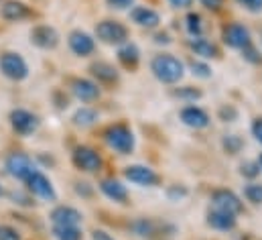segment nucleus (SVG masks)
Segmentation results:
<instances>
[{
	"label": "nucleus",
	"instance_id": "nucleus-1",
	"mask_svg": "<svg viewBox=\"0 0 262 240\" xmlns=\"http://www.w3.org/2000/svg\"><path fill=\"white\" fill-rule=\"evenodd\" d=\"M150 71L163 84H177L183 77V73H185L183 63L177 59V57L169 55V53L157 55L155 59L150 61Z\"/></svg>",
	"mask_w": 262,
	"mask_h": 240
},
{
	"label": "nucleus",
	"instance_id": "nucleus-2",
	"mask_svg": "<svg viewBox=\"0 0 262 240\" xmlns=\"http://www.w3.org/2000/svg\"><path fill=\"white\" fill-rule=\"evenodd\" d=\"M104 141H106V145L112 151H116L120 155H128L134 149V134H132V130L126 124H112V126H108L104 130Z\"/></svg>",
	"mask_w": 262,
	"mask_h": 240
},
{
	"label": "nucleus",
	"instance_id": "nucleus-3",
	"mask_svg": "<svg viewBox=\"0 0 262 240\" xmlns=\"http://www.w3.org/2000/svg\"><path fill=\"white\" fill-rule=\"evenodd\" d=\"M0 71L2 75H6L12 82H23L29 77V65L23 59V55L6 51L0 55Z\"/></svg>",
	"mask_w": 262,
	"mask_h": 240
},
{
	"label": "nucleus",
	"instance_id": "nucleus-4",
	"mask_svg": "<svg viewBox=\"0 0 262 240\" xmlns=\"http://www.w3.org/2000/svg\"><path fill=\"white\" fill-rule=\"evenodd\" d=\"M96 37L108 45H122L128 39V31L118 21H102L96 25Z\"/></svg>",
	"mask_w": 262,
	"mask_h": 240
},
{
	"label": "nucleus",
	"instance_id": "nucleus-5",
	"mask_svg": "<svg viewBox=\"0 0 262 240\" xmlns=\"http://www.w3.org/2000/svg\"><path fill=\"white\" fill-rule=\"evenodd\" d=\"M6 171L8 175H12L14 179H20V181H27L35 171H39L33 163V159L25 153H12L6 157Z\"/></svg>",
	"mask_w": 262,
	"mask_h": 240
},
{
	"label": "nucleus",
	"instance_id": "nucleus-6",
	"mask_svg": "<svg viewBox=\"0 0 262 240\" xmlns=\"http://www.w3.org/2000/svg\"><path fill=\"white\" fill-rule=\"evenodd\" d=\"M71 161L77 169H81L85 173H96L102 169V157L92 147H77L71 155Z\"/></svg>",
	"mask_w": 262,
	"mask_h": 240
},
{
	"label": "nucleus",
	"instance_id": "nucleus-7",
	"mask_svg": "<svg viewBox=\"0 0 262 240\" xmlns=\"http://www.w3.org/2000/svg\"><path fill=\"white\" fill-rule=\"evenodd\" d=\"M8 118H10L12 130L16 134H20V136H29V134H33L39 128V118L33 112L23 110V108H14Z\"/></svg>",
	"mask_w": 262,
	"mask_h": 240
},
{
	"label": "nucleus",
	"instance_id": "nucleus-8",
	"mask_svg": "<svg viewBox=\"0 0 262 240\" xmlns=\"http://www.w3.org/2000/svg\"><path fill=\"white\" fill-rule=\"evenodd\" d=\"M25 183H27V187H29V191L33 195H37V197H41L45 202H55L57 199V193H55L53 183L49 181L47 175H43L41 171H35Z\"/></svg>",
	"mask_w": 262,
	"mask_h": 240
},
{
	"label": "nucleus",
	"instance_id": "nucleus-9",
	"mask_svg": "<svg viewBox=\"0 0 262 240\" xmlns=\"http://www.w3.org/2000/svg\"><path fill=\"white\" fill-rule=\"evenodd\" d=\"M211 204H213L215 210H224V212H230V214H236V216L244 208L240 197L230 189H215L211 193Z\"/></svg>",
	"mask_w": 262,
	"mask_h": 240
},
{
	"label": "nucleus",
	"instance_id": "nucleus-10",
	"mask_svg": "<svg viewBox=\"0 0 262 240\" xmlns=\"http://www.w3.org/2000/svg\"><path fill=\"white\" fill-rule=\"evenodd\" d=\"M224 43L232 49H244V47L252 45L250 43V31L240 23H232L224 29Z\"/></svg>",
	"mask_w": 262,
	"mask_h": 240
},
{
	"label": "nucleus",
	"instance_id": "nucleus-11",
	"mask_svg": "<svg viewBox=\"0 0 262 240\" xmlns=\"http://www.w3.org/2000/svg\"><path fill=\"white\" fill-rule=\"evenodd\" d=\"M69 49L77 55V57H88L94 53L96 49V41L92 39V35H88L85 31H71L67 37Z\"/></svg>",
	"mask_w": 262,
	"mask_h": 240
},
{
	"label": "nucleus",
	"instance_id": "nucleus-12",
	"mask_svg": "<svg viewBox=\"0 0 262 240\" xmlns=\"http://www.w3.org/2000/svg\"><path fill=\"white\" fill-rule=\"evenodd\" d=\"M124 177L140 187H152L159 183V175L146 165H130L124 169Z\"/></svg>",
	"mask_w": 262,
	"mask_h": 240
},
{
	"label": "nucleus",
	"instance_id": "nucleus-13",
	"mask_svg": "<svg viewBox=\"0 0 262 240\" xmlns=\"http://www.w3.org/2000/svg\"><path fill=\"white\" fill-rule=\"evenodd\" d=\"M31 43L41 49H55L59 43V33L49 25H37L31 31Z\"/></svg>",
	"mask_w": 262,
	"mask_h": 240
},
{
	"label": "nucleus",
	"instance_id": "nucleus-14",
	"mask_svg": "<svg viewBox=\"0 0 262 240\" xmlns=\"http://www.w3.org/2000/svg\"><path fill=\"white\" fill-rule=\"evenodd\" d=\"M71 92L79 102H94L100 98V88L92 79L85 77H75L71 79Z\"/></svg>",
	"mask_w": 262,
	"mask_h": 240
},
{
	"label": "nucleus",
	"instance_id": "nucleus-15",
	"mask_svg": "<svg viewBox=\"0 0 262 240\" xmlns=\"http://www.w3.org/2000/svg\"><path fill=\"white\" fill-rule=\"evenodd\" d=\"M0 16H2L4 21L18 23V21L31 18V16H33V10H31L25 2H18V0H6V2L0 6Z\"/></svg>",
	"mask_w": 262,
	"mask_h": 240
},
{
	"label": "nucleus",
	"instance_id": "nucleus-16",
	"mask_svg": "<svg viewBox=\"0 0 262 240\" xmlns=\"http://www.w3.org/2000/svg\"><path fill=\"white\" fill-rule=\"evenodd\" d=\"M83 220L81 212L71 208V206H57L51 212V222L53 226H79Z\"/></svg>",
	"mask_w": 262,
	"mask_h": 240
},
{
	"label": "nucleus",
	"instance_id": "nucleus-17",
	"mask_svg": "<svg viewBox=\"0 0 262 240\" xmlns=\"http://www.w3.org/2000/svg\"><path fill=\"white\" fill-rule=\"evenodd\" d=\"M130 16L138 27H144V29H155V27H159V23H161L159 12H155L152 8H146V6H136V8H132Z\"/></svg>",
	"mask_w": 262,
	"mask_h": 240
},
{
	"label": "nucleus",
	"instance_id": "nucleus-18",
	"mask_svg": "<svg viewBox=\"0 0 262 240\" xmlns=\"http://www.w3.org/2000/svg\"><path fill=\"white\" fill-rule=\"evenodd\" d=\"M207 224L215 230H232L236 226V214H230V212H224V210H211L207 214Z\"/></svg>",
	"mask_w": 262,
	"mask_h": 240
},
{
	"label": "nucleus",
	"instance_id": "nucleus-19",
	"mask_svg": "<svg viewBox=\"0 0 262 240\" xmlns=\"http://www.w3.org/2000/svg\"><path fill=\"white\" fill-rule=\"evenodd\" d=\"M181 120H183V124H187V126H191V128H205L207 124H209V116H207V112L205 110H201V108H197V106H185L183 110H181Z\"/></svg>",
	"mask_w": 262,
	"mask_h": 240
},
{
	"label": "nucleus",
	"instance_id": "nucleus-20",
	"mask_svg": "<svg viewBox=\"0 0 262 240\" xmlns=\"http://www.w3.org/2000/svg\"><path fill=\"white\" fill-rule=\"evenodd\" d=\"M100 189L106 197H110L112 202H118V204H124L128 199V191H126V185H122L118 179H104L100 181Z\"/></svg>",
	"mask_w": 262,
	"mask_h": 240
},
{
	"label": "nucleus",
	"instance_id": "nucleus-21",
	"mask_svg": "<svg viewBox=\"0 0 262 240\" xmlns=\"http://www.w3.org/2000/svg\"><path fill=\"white\" fill-rule=\"evenodd\" d=\"M90 71H92V75L98 77V82H102V84H114V82H118V71L114 69V65H110V63H106V61L92 63Z\"/></svg>",
	"mask_w": 262,
	"mask_h": 240
},
{
	"label": "nucleus",
	"instance_id": "nucleus-22",
	"mask_svg": "<svg viewBox=\"0 0 262 240\" xmlns=\"http://www.w3.org/2000/svg\"><path fill=\"white\" fill-rule=\"evenodd\" d=\"M138 59H140V51L134 43H122V47L118 49V61L128 67V69H134L138 65Z\"/></svg>",
	"mask_w": 262,
	"mask_h": 240
},
{
	"label": "nucleus",
	"instance_id": "nucleus-23",
	"mask_svg": "<svg viewBox=\"0 0 262 240\" xmlns=\"http://www.w3.org/2000/svg\"><path fill=\"white\" fill-rule=\"evenodd\" d=\"M191 49L195 51V55H201V57H205V59L217 57V47H215L213 43H209L207 39H203V37H193Z\"/></svg>",
	"mask_w": 262,
	"mask_h": 240
},
{
	"label": "nucleus",
	"instance_id": "nucleus-24",
	"mask_svg": "<svg viewBox=\"0 0 262 240\" xmlns=\"http://www.w3.org/2000/svg\"><path fill=\"white\" fill-rule=\"evenodd\" d=\"M96 120H98V112H96L94 108H88V106L79 108V110L73 114V124H75V126H81V128H88V126L96 124Z\"/></svg>",
	"mask_w": 262,
	"mask_h": 240
},
{
	"label": "nucleus",
	"instance_id": "nucleus-25",
	"mask_svg": "<svg viewBox=\"0 0 262 240\" xmlns=\"http://www.w3.org/2000/svg\"><path fill=\"white\" fill-rule=\"evenodd\" d=\"M53 236L57 240H81L79 226H53Z\"/></svg>",
	"mask_w": 262,
	"mask_h": 240
},
{
	"label": "nucleus",
	"instance_id": "nucleus-26",
	"mask_svg": "<svg viewBox=\"0 0 262 240\" xmlns=\"http://www.w3.org/2000/svg\"><path fill=\"white\" fill-rule=\"evenodd\" d=\"M187 31L191 37H201V31H203V25H201V16L197 12H189L187 14Z\"/></svg>",
	"mask_w": 262,
	"mask_h": 240
},
{
	"label": "nucleus",
	"instance_id": "nucleus-27",
	"mask_svg": "<svg viewBox=\"0 0 262 240\" xmlns=\"http://www.w3.org/2000/svg\"><path fill=\"white\" fill-rule=\"evenodd\" d=\"M244 195L252 204H262V183H248L244 187Z\"/></svg>",
	"mask_w": 262,
	"mask_h": 240
},
{
	"label": "nucleus",
	"instance_id": "nucleus-28",
	"mask_svg": "<svg viewBox=\"0 0 262 240\" xmlns=\"http://www.w3.org/2000/svg\"><path fill=\"white\" fill-rule=\"evenodd\" d=\"M132 230L138 234V236H150L152 230H155V224L150 220H136L132 224Z\"/></svg>",
	"mask_w": 262,
	"mask_h": 240
},
{
	"label": "nucleus",
	"instance_id": "nucleus-29",
	"mask_svg": "<svg viewBox=\"0 0 262 240\" xmlns=\"http://www.w3.org/2000/svg\"><path fill=\"white\" fill-rule=\"evenodd\" d=\"M191 71H193V75L203 77V79L211 77V69H209V65H207V63H201V61H191Z\"/></svg>",
	"mask_w": 262,
	"mask_h": 240
},
{
	"label": "nucleus",
	"instance_id": "nucleus-30",
	"mask_svg": "<svg viewBox=\"0 0 262 240\" xmlns=\"http://www.w3.org/2000/svg\"><path fill=\"white\" fill-rule=\"evenodd\" d=\"M224 147H226V151H228V153L236 155V153L240 151V147H242V141H240L236 134H230V136H226V141H224Z\"/></svg>",
	"mask_w": 262,
	"mask_h": 240
},
{
	"label": "nucleus",
	"instance_id": "nucleus-31",
	"mask_svg": "<svg viewBox=\"0 0 262 240\" xmlns=\"http://www.w3.org/2000/svg\"><path fill=\"white\" fill-rule=\"evenodd\" d=\"M0 240H20V234L12 226H0Z\"/></svg>",
	"mask_w": 262,
	"mask_h": 240
},
{
	"label": "nucleus",
	"instance_id": "nucleus-32",
	"mask_svg": "<svg viewBox=\"0 0 262 240\" xmlns=\"http://www.w3.org/2000/svg\"><path fill=\"white\" fill-rule=\"evenodd\" d=\"M260 173V165L258 163H244L242 165V175L246 177H256Z\"/></svg>",
	"mask_w": 262,
	"mask_h": 240
},
{
	"label": "nucleus",
	"instance_id": "nucleus-33",
	"mask_svg": "<svg viewBox=\"0 0 262 240\" xmlns=\"http://www.w3.org/2000/svg\"><path fill=\"white\" fill-rule=\"evenodd\" d=\"M175 96H179V98H189V100H197V98L201 96V92H197V90H193V88H183V90H177Z\"/></svg>",
	"mask_w": 262,
	"mask_h": 240
},
{
	"label": "nucleus",
	"instance_id": "nucleus-34",
	"mask_svg": "<svg viewBox=\"0 0 262 240\" xmlns=\"http://www.w3.org/2000/svg\"><path fill=\"white\" fill-rule=\"evenodd\" d=\"M238 4H242L244 8H248V10H252V12H258L262 10V0H236Z\"/></svg>",
	"mask_w": 262,
	"mask_h": 240
},
{
	"label": "nucleus",
	"instance_id": "nucleus-35",
	"mask_svg": "<svg viewBox=\"0 0 262 240\" xmlns=\"http://www.w3.org/2000/svg\"><path fill=\"white\" fill-rule=\"evenodd\" d=\"M242 53H244V57H246V59H248V61H252V63H258V61H260V55L256 53V49H254L252 45H248V47H244V49H242Z\"/></svg>",
	"mask_w": 262,
	"mask_h": 240
},
{
	"label": "nucleus",
	"instance_id": "nucleus-36",
	"mask_svg": "<svg viewBox=\"0 0 262 240\" xmlns=\"http://www.w3.org/2000/svg\"><path fill=\"white\" fill-rule=\"evenodd\" d=\"M112 8H118V10H124V8H128V6H132V2L134 0H106Z\"/></svg>",
	"mask_w": 262,
	"mask_h": 240
},
{
	"label": "nucleus",
	"instance_id": "nucleus-37",
	"mask_svg": "<svg viewBox=\"0 0 262 240\" xmlns=\"http://www.w3.org/2000/svg\"><path fill=\"white\" fill-rule=\"evenodd\" d=\"M252 134L256 136V141L262 145V118H256L252 122Z\"/></svg>",
	"mask_w": 262,
	"mask_h": 240
},
{
	"label": "nucleus",
	"instance_id": "nucleus-38",
	"mask_svg": "<svg viewBox=\"0 0 262 240\" xmlns=\"http://www.w3.org/2000/svg\"><path fill=\"white\" fill-rule=\"evenodd\" d=\"M205 8H209V10H220L222 6H224V0H199Z\"/></svg>",
	"mask_w": 262,
	"mask_h": 240
},
{
	"label": "nucleus",
	"instance_id": "nucleus-39",
	"mask_svg": "<svg viewBox=\"0 0 262 240\" xmlns=\"http://www.w3.org/2000/svg\"><path fill=\"white\" fill-rule=\"evenodd\" d=\"M169 4L175 6V8H187V6L193 4V0H169Z\"/></svg>",
	"mask_w": 262,
	"mask_h": 240
},
{
	"label": "nucleus",
	"instance_id": "nucleus-40",
	"mask_svg": "<svg viewBox=\"0 0 262 240\" xmlns=\"http://www.w3.org/2000/svg\"><path fill=\"white\" fill-rule=\"evenodd\" d=\"M92 238L94 240H114L108 232H104V230H94V232H92Z\"/></svg>",
	"mask_w": 262,
	"mask_h": 240
},
{
	"label": "nucleus",
	"instance_id": "nucleus-41",
	"mask_svg": "<svg viewBox=\"0 0 262 240\" xmlns=\"http://www.w3.org/2000/svg\"><path fill=\"white\" fill-rule=\"evenodd\" d=\"M75 189H77L79 195H90V193H92V189H88V183H77Z\"/></svg>",
	"mask_w": 262,
	"mask_h": 240
},
{
	"label": "nucleus",
	"instance_id": "nucleus-42",
	"mask_svg": "<svg viewBox=\"0 0 262 240\" xmlns=\"http://www.w3.org/2000/svg\"><path fill=\"white\" fill-rule=\"evenodd\" d=\"M256 163L260 165V169H262V155H260V157H258V161H256Z\"/></svg>",
	"mask_w": 262,
	"mask_h": 240
},
{
	"label": "nucleus",
	"instance_id": "nucleus-43",
	"mask_svg": "<svg viewBox=\"0 0 262 240\" xmlns=\"http://www.w3.org/2000/svg\"><path fill=\"white\" fill-rule=\"evenodd\" d=\"M0 195H2V189H0Z\"/></svg>",
	"mask_w": 262,
	"mask_h": 240
}]
</instances>
